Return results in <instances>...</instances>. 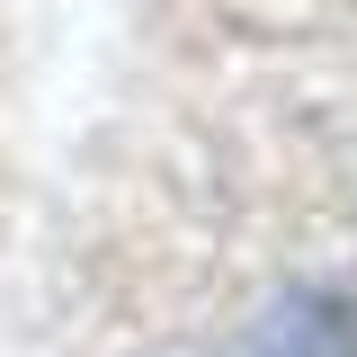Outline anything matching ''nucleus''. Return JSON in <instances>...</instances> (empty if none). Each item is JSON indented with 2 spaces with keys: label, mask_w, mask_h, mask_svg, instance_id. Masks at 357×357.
I'll return each instance as SVG.
<instances>
[{
  "label": "nucleus",
  "mask_w": 357,
  "mask_h": 357,
  "mask_svg": "<svg viewBox=\"0 0 357 357\" xmlns=\"http://www.w3.org/2000/svg\"><path fill=\"white\" fill-rule=\"evenodd\" d=\"M259 357H357V304L331 295V286H304L268 312Z\"/></svg>",
  "instance_id": "obj_1"
}]
</instances>
